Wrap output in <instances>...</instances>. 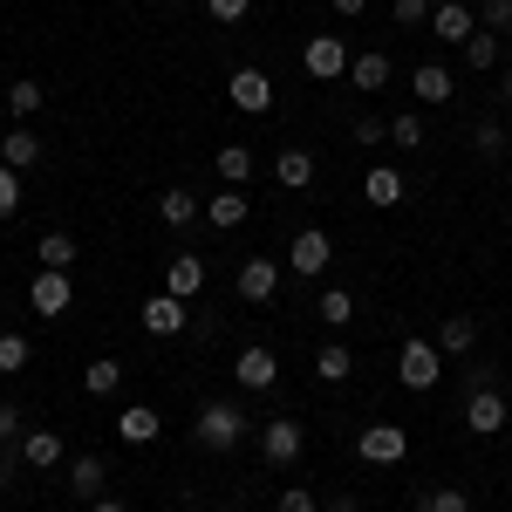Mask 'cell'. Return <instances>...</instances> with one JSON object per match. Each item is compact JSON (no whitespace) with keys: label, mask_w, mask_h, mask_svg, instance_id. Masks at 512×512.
<instances>
[{"label":"cell","mask_w":512,"mask_h":512,"mask_svg":"<svg viewBox=\"0 0 512 512\" xmlns=\"http://www.w3.org/2000/svg\"><path fill=\"white\" fill-rule=\"evenodd\" d=\"M246 431H253V417H246L239 403H226V396H212V403L198 410V424H192V437L205 444V451H239Z\"/></svg>","instance_id":"6da1fadb"},{"label":"cell","mask_w":512,"mask_h":512,"mask_svg":"<svg viewBox=\"0 0 512 512\" xmlns=\"http://www.w3.org/2000/svg\"><path fill=\"white\" fill-rule=\"evenodd\" d=\"M396 376H403V390H437V376H444V355H437V342L410 335V342H403V355H396Z\"/></svg>","instance_id":"7a4b0ae2"},{"label":"cell","mask_w":512,"mask_h":512,"mask_svg":"<svg viewBox=\"0 0 512 512\" xmlns=\"http://www.w3.org/2000/svg\"><path fill=\"white\" fill-rule=\"evenodd\" d=\"M355 458H362V465H403V458H410V431H403V424H362Z\"/></svg>","instance_id":"3957f363"},{"label":"cell","mask_w":512,"mask_h":512,"mask_svg":"<svg viewBox=\"0 0 512 512\" xmlns=\"http://www.w3.org/2000/svg\"><path fill=\"white\" fill-rule=\"evenodd\" d=\"M301 451H308V431H301L294 417H267V424H260V458H267L274 472H287Z\"/></svg>","instance_id":"277c9868"},{"label":"cell","mask_w":512,"mask_h":512,"mask_svg":"<svg viewBox=\"0 0 512 512\" xmlns=\"http://www.w3.org/2000/svg\"><path fill=\"white\" fill-rule=\"evenodd\" d=\"M28 308H35V315H69V308H76V280L62 274V267H41L35 280H28Z\"/></svg>","instance_id":"5b68a950"},{"label":"cell","mask_w":512,"mask_h":512,"mask_svg":"<svg viewBox=\"0 0 512 512\" xmlns=\"http://www.w3.org/2000/svg\"><path fill=\"white\" fill-rule=\"evenodd\" d=\"M301 69H308L315 82L349 76V41H342V35H308V41H301Z\"/></svg>","instance_id":"8992f818"},{"label":"cell","mask_w":512,"mask_h":512,"mask_svg":"<svg viewBox=\"0 0 512 512\" xmlns=\"http://www.w3.org/2000/svg\"><path fill=\"white\" fill-rule=\"evenodd\" d=\"M506 424H512L506 390H472V396H465V431H472V437H499Z\"/></svg>","instance_id":"52a82bcc"},{"label":"cell","mask_w":512,"mask_h":512,"mask_svg":"<svg viewBox=\"0 0 512 512\" xmlns=\"http://www.w3.org/2000/svg\"><path fill=\"white\" fill-rule=\"evenodd\" d=\"M226 96H233V110H246V117H267L274 110V82L260 76V69H233Z\"/></svg>","instance_id":"ba28073f"},{"label":"cell","mask_w":512,"mask_h":512,"mask_svg":"<svg viewBox=\"0 0 512 512\" xmlns=\"http://www.w3.org/2000/svg\"><path fill=\"white\" fill-rule=\"evenodd\" d=\"M233 376H239V390H274L280 383V362H274V349H260V342H253V349H239V362H233Z\"/></svg>","instance_id":"9c48e42d"},{"label":"cell","mask_w":512,"mask_h":512,"mask_svg":"<svg viewBox=\"0 0 512 512\" xmlns=\"http://www.w3.org/2000/svg\"><path fill=\"white\" fill-rule=\"evenodd\" d=\"M287 260H294V274H301V280H315V274H328L335 246H328L321 226H308V233H294V253H287Z\"/></svg>","instance_id":"30bf717a"},{"label":"cell","mask_w":512,"mask_h":512,"mask_svg":"<svg viewBox=\"0 0 512 512\" xmlns=\"http://www.w3.org/2000/svg\"><path fill=\"white\" fill-rule=\"evenodd\" d=\"M246 212H253V198L239 192V185H219V192L205 198V226H219V233H233V226H246Z\"/></svg>","instance_id":"8fae6325"},{"label":"cell","mask_w":512,"mask_h":512,"mask_svg":"<svg viewBox=\"0 0 512 512\" xmlns=\"http://www.w3.org/2000/svg\"><path fill=\"white\" fill-rule=\"evenodd\" d=\"M396 62L383 55V48H362V55H349V82L362 89V96H376V89H390Z\"/></svg>","instance_id":"7c38bea8"},{"label":"cell","mask_w":512,"mask_h":512,"mask_svg":"<svg viewBox=\"0 0 512 512\" xmlns=\"http://www.w3.org/2000/svg\"><path fill=\"white\" fill-rule=\"evenodd\" d=\"M280 294V260H239V301H274Z\"/></svg>","instance_id":"4fadbf2b"},{"label":"cell","mask_w":512,"mask_h":512,"mask_svg":"<svg viewBox=\"0 0 512 512\" xmlns=\"http://www.w3.org/2000/svg\"><path fill=\"white\" fill-rule=\"evenodd\" d=\"M0 164H7V171H35L41 164V137L28 130V123H14V130L0 137Z\"/></svg>","instance_id":"5bb4252c"},{"label":"cell","mask_w":512,"mask_h":512,"mask_svg":"<svg viewBox=\"0 0 512 512\" xmlns=\"http://www.w3.org/2000/svg\"><path fill=\"white\" fill-rule=\"evenodd\" d=\"M198 287H205V260H198V253H171V267H164V294L192 301Z\"/></svg>","instance_id":"9a60e30c"},{"label":"cell","mask_w":512,"mask_h":512,"mask_svg":"<svg viewBox=\"0 0 512 512\" xmlns=\"http://www.w3.org/2000/svg\"><path fill=\"white\" fill-rule=\"evenodd\" d=\"M164 431V417L151 410V403H130V410H117V437L123 444H158Z\"/></svg>","instance_id":"2e32d148"},{"label":"cell","mask_w":512,"mask_h":512,"mask_svg":"<svg viewBox=\"0 0 512 512\" xmlns=\"http://www.w3.org/2000/svg\"><path fill=\"white\" fill-rule=\"evenodd\" d=\"M431 35L437 41H472L478 35V14L465 0H451V7H431Z\"/></svg>","instance_id":"e0dca14e"},{"label":"cell","mask_w":512,"mask_h":512,"mask_svg":"<svg viewBox=\"0 0 512 512\" xmlns=\"http://www.w3.org/2000/svg\"><path fill=\"white\" fill-rule=\"evenodd\" d=\"M431 342H437V355H472L478 349V321L472 315H444Z\"/></svg>","instance_id":"ac0fdd59"},{"label":"cell","mask_w":512,"mask_h":512,"mask_svg":"<svg viewBox=\"0 0 512 512\" xmlns=\"http://www.w3.org/2000/svg\"><path fill=\"white\" fill-rule=\"evenodd\" d=\"M274 178L287 192H308V185H315V151H294V144L274 151Z\"/></svg>","instance_id":"d6986e66"},{"label":"cell","mask_w":512,"mask_h":512,"mask_svg":"<svg viewBox=\"0 0 512 512\" xmlns=\"http://www.w3.org/2000/svg\"><path fill=\"white\" fill-rule=\"evenodd\" d=\"M21 465L28 472H55L62 465V431H28L21 437Z\"/></svg>","instance_id":"ffe728a7"},{"label":"cell","mask_w":512,"mask_h":512,"mask_svg":"<svg viewBox=\"0 0 512 512\" xmlns=\"http://www.w3.org/2000/svg\"><path fill=\"white\" fill-rule=\"evenodd\" d=\"M144 328L151 335H185V301L178 294H151L144 301Z\"/></svg>","instance_id":"44dd1931"},{"label":"cell","mask_w":512,"mask_h":512,"mask_svg":"<svg viewBox=\"0 0 512 512\" xmlns=\"http://www.w3.org/2000/svg\"><path fill=\"white\" fill-rule=\"evenodd\" d=\"M103 478H110V465H103L96 451H82V458H76V472H69V492H76L82 506H96V499H103Z\"/></svg>","instance_id":"7402d4cb"},{"label":"cell","mask_w":512,"mask_h":512,"mask_svg":"<svg viewBox=\"0 0 512 512\" xmlns=\"http://www.w3.org/2000/svg\"><path fill=\"white\" fill-rule=\"evenodd\" d=\"M158 219H164V226H171V233H185L192 219H205V205H198V198L185 192V185H171V192L158 198Z\"/></svg>","instance_id":"603a6c76"},{"label":"cell","mask_w":512,"mask_h":512,"mask_svg":"<svg viewBox=\"0 0 512 512\" xmlns=\"http://www.w3.org/2000/svg\"><path fill=\"white\" fill-rule=\"evenodd\" d=\"M451 89H458V82H451L444 62H424V69L410 76V96H417V103H451Z\"/></svg>","instance_id":"cb8c5ba5"},{"label":"cell","mask_w":512,"mask_h":512,"mask_svg":"<svg viewBox=\"0 0 512 512\" xmlns=\"http://www.w3.org/2000/svg\"><path fill=\"white\" fill-rule=\"evenodd\" d=\"M362 198H369V205H403V171H396V164H376V171L362 178Z\"/></svg>","instance_id":"d4e9b609"},{"label":"cell","mask_w":512,"mask_h":512,"mask_svg":"<svg viewBox=\"0 0 512 512\" xmlns=\"http://www.w3.org/2000/svg\"><path fill=\"white\" fill-rule=\"evenodd\" d=\"M253 151H246V144H226V151H219V158H212V171H219V185H239V192H246V178H253Z\"/></svg>","instance_id":"484cf974"},{"label":"cell","mask_w":512,"mask_h":512,"mask_svg":"<svg viewBox=\"0 0 512 512\" xmlns=\"http://www.w3.org/2000/svg\"><path fill=\"white\" fill-rule=\"evenodd\" d=\"M82 390H89V396H117L123 390V362H117V355H96V362L82 369Z\"/></svg>","instance_id":"4316f807"},{"label":"cell","mask_w":512,"mask_h":512,"mask_svg":"<svg viewBox=\"0 0 512 512\" xmlns=\"http://www.w3.org/2000/svg\"><path fill=\"white\" fill-rule=\"evenodd\" d=\"M315 321H328V328H349V321H355V301H349V287H321V301H315Z\"/></svg>","instance_id":"83f0119b"},{"label":"cell","mask_w":512,"mask_h":512,"mask_svg":"<svg viewBox=\"0 0 512 512\" xmlns=\"http://www.w3.org/2000/svg\"><path fill=\"white\" fill-rule=\"evenodd\" d=\"M417 512H472V499H465V485H431V492H417Z\"/></svg>","instance_id":"f1b7e54d"},{"label":"cell","mask_w":512,"mask_h":512,"mask_svg":"<svg viewBox=\"0 0 512 512\" xmlns=\"http://www.w3.org/2000/svg\"><path fill=\"white\" fill-rule=\"evenodd\" d=\"M35 260H41V267H62V274H69V267H76V239H69V233H41Z\"/></svg>","instance_id":"f546056e"},{"label":"cell","mask_w":512,"mask_h":512,"mask_svg":"<svg viewBox=\"0 0 512 512\" xmlns=\"http://www.w3.org/2000/svg\"><path fill=\"white\" fill-rule=\"evenodd\" d=\"M472 151H478L485 164H492V158H506V123H499V117H478V130H472Z\"/></svg>","instance_id":"4dcf8cb0"},{"label":"cell","mask_w":512,"mask_h":512,"mask_svg":"<svg viewBox=\"0 0 512 512\" xmlns=\"http://www.w3.org/2000/svg\"><path fill=\"white\" fill-rule=\"evenodd\" d=\"M41 103H48V96H41V82H35V76H21L14 89H7V110H14V123H28Z\"/></svg>","instance_id":"1f68e13d"},{"label":"cell","mask_w":512,"mask_h":512,"mask_svg":"<svg viewBox=\"0 0 512 512\" xmlns=\"http://www.w3.org/2000/svg\"><path fill=\"white\" fill-rule=\"evenodd\" d=\"M465 69H478V76L499 69V35H492V28H478V35L465 41Z\"/></svg>","instance_id":"d6a6232c"},{"label":"cell","mask_w":512,"mask_h":512,"mask_svg":"<svg viewBox=\"0 0 512 512\" xmlns=\"http://www.w3.org/2000/svg\"><path fill=\"white\" fill-rule=\"evenodd\" d=\"M349 369H355V362H349L342 342H328V349L315 355V376H321V383H349Z\"/></svg>","instance_id":"836d02e7"},{"label":"cell","mask_w":512,"mask_h":512,"mask_svg":"<svg viewBox=\"0 0 512 512\" xmlns=\"http://www.w3.org/2000/svg\"><path fill=\"white\" fill-rule=\"evenodd\" d=\"M21 437H28V417H21V403H0V451H21Z\"/></svg>","instance_id":"e575fe53"},{"label":"cell","mask_w":512,"mask_h":512,"mask_svg":"<svg viewBox=\"0 0 512 512\" xmlns=\"http://www.w3.org/2000/svg\"><path fill=\"white\" fill-rule=\"evenodd\" d=\"M28 335H0V376H21V369H28Z\"/></svg>","instance_id":"d590c367"},{"label":"cell","mask_w":512,"mask_h":512,"mask_svg":"<svg viewBox=\"0 0 512 512\" xmlns=\"http://www.w3.org/2000/svg\"><path fill=\"white\" fill-rule=\"evenodd\" d=\"M390 144H403V151H417V144H424V117H417V110H403V117H390Z\"/></svg>","instance_id":"8d00e7d4"},{"label":"cell","mask_w":512,"mask_h":512,"mask_svg":"<svg viewBox=\"0 0 512 512\" xmlns=\"http://www.w3.org/2000/svg\"><path fill=\"white\" fill-rule=\"evenodd\" d=\"M478 28L506 35V28H512V0H478Z\"/></svg>","instance_id":"74e56055"},{"label":"cell","mask_w":512,"mask_h":512,"mask_svg":"<svg viewBox=\"0 0 512 512\" xmlns=\"http://www.w3.org/2000/svg\"><path fill=\"white\" fill-rule=\"evenodd\" d=\"M396 28H431V0H396Z\"/></svg>","instance_id":"f35d334b"},{"label":"cell","mask_w":512,"mask_h":512,"mask_svg":"<svg viewBox=\"0 0 512 512\" xmlns=\"http://www.w3.org/2000/svg\"><path fill=\"white\" fill-rule=\"evenodd\" d=\"M14 212H21V171L0 164V219H14Z\"/></svg>","instance_id":"ab89813d"},{"label":"cell","mask_w":512,"mask_h":512,"mask_svg":"<svg viewBox=\"0 0 512 512\" xmlns=\"http://www.w3.org/2000/svg\"><path fill=\"white\" fill-rule=\"evenodd\" d=\"M246 7H253V0H205V14H212L219 28H233V21H246Z\"/></svg>","instance_id":"60d3db41"},{"label":"cell","mask_w":512,"mask_h":512,"mask_svg":"<svg viewBox=\"0 0 512 512\" xmlns=\"http://www.w3.org/2000/svg\"><path fill=\"white\" fill-rule=\"evenodd\" d=\"M383 137H390V123H383V117H355V144H362V151H376Z\"/></svg>","instance_id":"b9f144b4"},{"label":"cell","mask_w":512,"mask_h":512,"mask_svg":"<svg viewBox=\"0 0 512 512\" xmlns=\"http://www.w3.org/2000/svg\"><path fill=\"white\" fill-rule=\"evenodd\" d=\"M280 512H321V499L308 485H287V492H280Z\"/></svg>","instance_id":"7bdbcfd3"},{"label":"cell","mask_w":512,"mask_h":512,"mask_svg":"<svg viewBox=\"0 0 512 512\" xmlns=\"http://www.w3.org/2000/svg\"><path fill=\"white\" fill-rule=\"evenodd\" d=\"M472 390H499V369H492V362H472V369H465V396Z\"/></svg>","instance_id":"ee69618b"},{"label":"cell","mask_w":512,"mask_h":512,"mask_svg":"<svg viewBox=\"0 0 512 512\" xmlns=\"http://www.w3.org/2000/svg\"><path fill=\"white\" fill-rule=\"evenodd\" d=\"M21 478V451H0V485H14Z\"/></svg>","instance_id":"f6af8a7d"},{"label":"cell","mask_w":512,"mask_h":512,"mask_svg":"<svg viewBox=\"0 0 512 512\" xmlns=\"http://www.w3.org/2000/svg\"><path fill=\"white\" fill-rule=\"evenodd\" d=\"M328 7H335V14H342V21H355V14H362V7H369V0H328Z\"/></svg>","instance_id":"bcb514c9"},{"label":"cell","mask_w":512,"mask_h":512,"mask_svg":"<svg viewBox=\"0 0 512 512\" xmlns=\"http://www.w3.org/2000/svg\"><path fill=\"white\" fill-rule=\"evenodd\" d=\"M321 512H362V506H355L349 492H335V499H328V506H321Z\"/></svg>","instance_id":"7dc6e473"},{"label":"cell","mask_w":512,"mask_h":512,"mask_svg":"<svg viewBox=\"0 0 512 512\" xmlns=\"http://www.w3.org/2000/svg\"><path fill=\"white\" fill-rule=\"evenodd\" d=\"M89 512H130V506H123V499H110V492H103V499H96V506H89Z\"/></svg>","instance_id":"c3c4849f"},{"label":"cell","mask_w":512,"mask_h":512,"mask_svg":"<svg viewBox=\"0 0 512 512\" xmlns=\"http://www.w3.org/2000/svg\"><path fill=\"white\" fill-rule=\"evenodd\" d=\"M158 7H185V0H158Z\"/></svg>","instance_id":"681fc988"},{"label":"cell","mask_w":512,"mask_h":512,"mask_svg":"<svg viewBox=\"0 0 512 512\" xmlns=\"http://www.w3.org/2000/svg\"><path fill=\"white\" fill-rule=\"evenodd\" d=\"M506 103H512V76H506Z\"/></svg>","instance_id":"f907efd6"},{"label":"cell","mask_w":512,"mask_h":512,"mask_svg":"<svg viewBox=\"0 0 512 512\" xmlns=\"http://www.w3.org/2000/svg\"><path fill=\"white\" fill-rule=\"evenodd\" d=\"M431 7H451V0H431Z\"/></svg>","instance_id":"816d5d0a"},{"label":"cell","mask_w":512,"mask_h":512,"mask_svg":"<svg viewBox=\"0 0 512 512\" xmlns=\"http://www.w3.org/2000/svg\"><path fill=\"white\" fill-rule=\"evenodd\" d=\"M0 137H7V130H0Z\"/></svg>","instance_id":"f5cc1de1"}]
</instances>
